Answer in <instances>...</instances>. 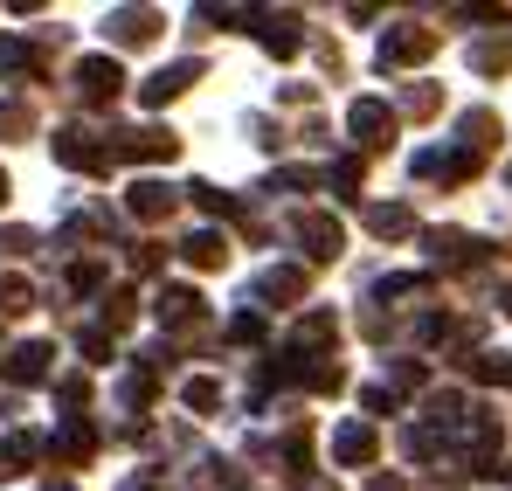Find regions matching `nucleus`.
I'll list each match as a JSON object with an SVG mask.
<instances>
[{
    "label": "nucleus",
    "mask_w": 512,
    "mask_h": 491,
    "mask_svg": "<svg viewBox=\"0 0 512 491\" xmlns=\"http://www.w3.org/2000/svg\"><path fill=\"white\" fill-rule=\"evenodd\" d=\"M346 125H353L360 146H388V139H395V111H388L381 97H360V104L346 111Z\"/></svg>",
    "instance_id": "nucleus-1"
},
{
    "label": "nucleus",
    "mask_w": 512,
    "mask_h": 491,
    "mask_svg": "<svg viewBox=\"0 0 512 491\" xmlns=\"http://www.w3.org/2000/svg\"><path fill=\"white\" fill-rule=\"evenodd\" d=\"M118 83H125V70H118L111 56H90V63H77V90H84L90 104H111V97H118Z\"/></svg>",
    "instance_id": "nucleus-2"
},
{
    "label": "nucleus",
    "mask_w": 512,
    "mask_h": 491,
    "mask_svg": "<svg viewBox=\"0 0 512 491\" xmlns=\"http://www.w3.org/2000/svg\"><path fill=\"white\" fill-rule=\"evenodd\" d=\"M298 243H305V256H319V263H326V256H340V222H333V215H298Z\"/></svg>",
    "instance_id": "nucleus-3"
},
{
    "label": "nucleus",
    "mask_w": 512,
    "mask_h": 491,
    "mask_svg": "<svg viewBox=\"0 0 512 491\" xmlns=\"http://www.w3.org/2000/svg\"><path fill=\"white\" fill-rule=\"evenodd\" d=\"M429 49H436V35H429V28H402V35H388V42H381V70H388V63H423Z\"/></svg>",
    "instance_id": "nucleus-4"
},
{
    "label": "nucleus",
    "mask_w": 512,
    "mask_h": 491,
    "mask_svg": "<svg viewBox=\"0 0 512 491\" xmlns=\"http://www.w3.org/2000/svg\"><path fill=\"white\" fill-rule=\"evenodd\" d=\"M194 77H201V63H173V70H153L139 97H146V104H167V97H180V90H187Z\"/></svg>",
    "instance_id": "nucleus-5"
},
{
    "label": "nucleus",
    "mask_w": 512,
    "mask_h": 491,
    "mask_svg": "<svg viewBox=\"0 0 512 491\" xmlns=\"http://www.w3.org/2000/svg\"><path fill=\"white\" fill-rule=\"evenodd\" d=\"M49 360H56V353H49L42 339H28V346H14V353H7V374H14V381H42V374H49Z\"/></svg>",
    "instance_id": "nucleus-6"
},
{
    "label": "nucleus",
    "mask_w": 512,
    "mask_h": 491,
    "mask_svg": "<svg viewBox=\"0 0 512 491\" xmlns=\"http://www.w3.org/2000/svg\"><path fill=\"white\" fill-rule=\"evenodd\" d=\"M333 457H340V464H367V457H374V429H367V422H346L340 436H333Z\"/></svg>",
    "instance_id": "nucleus-7"
},
{
    "label": "nucleus",
    "mask_w": 512,
    "mask_h": 491,
    "mask_svg": "<svg viewBox=\"0 0 512 491\" xmlns=\"http://www.w3.org/2000/svg\"><path fill=\"white\" fill-rule=\"evenodd\" d=\"M194 270H215V263H229V236H215V229H201V236H187V249H180Z\"/></svg>",
    "instance_id": "nucleus-8"
},
{
    "label": "nucleus",
    "mask_w": 512,
    "mask_h": 491,
    "mask_svg": "<svg viewBox=\"0 0 512 491\" xmlns=\"http://www.w3.org/2000/svg\"><path fill=\"white\" fill-rule=\"evenodd\" d=\"M167 208H173V194L160 180H139V187H132V215H139V222H160Z\"/></svg>",
    "instance_id": "nucleus-9"
},
{
    "label": "nucleus",
    "mask_w": 512,
    "mask_h": 491,
    "mask_svg": "<svg viewBox=\"0 0 512 491\" xmlns=\"http://www.w3.org/2000/svg\"><path fill=\"white\" fill-rule=\"evenodd\" d=\"M35 63H42V56H35L28 42H14V35L0 42V77H35Z\"/></svg>",
    "instance_id": "nucleus-10"
},
{
    "label": "nucleus",
    "mask_w": 512,
    "mask_h": 491,
    "mask_svg": "<svg viewBox=\"0 0 512 491\" xmlns=\"http://www.w3.org/2000/svg\"><path fill=\"white\" fill-rule=\"evenodd\" d=\"M263 42H270L277 56H291V49H298V21H291V14H270V21H263Z\"/></svg>",
    "instance_id": "nucleus-11"
},
{
    "label": "nucleus",
    "mask_w": 512,
    "mask_h": 491,
    "mask_svg": "<svg viewBox=\"0 0 512 491\" xmlns=\"http://www.w3.org/2000/svg\"><path fill=\"white\" fill-rule=\"evenodd\" d=\"M367 229H374V236H409V229H416V215H409V208H374V215H367Z\"/></svg>",
    "instance_id": "nucleus-12"
},
{
    "label": "nucleus",
    "mask_w": 512,
    "mask_h": 491,
    "mask_svg": "<svg viewBox=\"0 0 512 491\" xmlns=\"http://www.w3.org/2000/svg\"><path fill=\"white\" fill-rule=\"evenodd\" d=\"M298 291H305L298 270H270V277H263V298H298Z\"/></svg>",
    "instance_id": "nucleus-13"
},
{
    "label": "nucleus",
    "mask_w": 512,
    "mask_h": 491,
    "mask_svg": "<svg viewBox=\"0 0 512 491\" xmlns=\"http://www.w3.org/2000/svg\"><path fill=\"white\" fill-rule=\"evenodd\" d=\"M215 402H222L215 381H187V409H215Z\"/></svg>",
    "instance_id": "nucleus-14"
},
{
    "label": "nucleus",
    "mask_w": 512,
    "mask_h": 491,
    "mask_svg": "<svg viewBox=\"0 0 512 491\" xmlns=\"http://www.w3.org/2000/svg\"><path fill=\"white\" fill-rule=\"evenodd\" d=\"M0 132H28V111L21 104H0Z\"/></svg>",
    "instance_id": "nucleus-15"
},
{
    "label": "nucleus",
    "mask_w": 512,
    "mask_h": 491,
    "mask_svg": "<svg viewBox=\"0 0 512 491\" xmlns=\"http://www.w3.org/2000/svg\"><path fill=\"white\" fill-rule=\"evenodd\" d=\"M77 346H84L90 360H104V353H111V332H84V339H77Z\"/></svg>",
    "instance_id": "nucleus-16"
},
{
    "label": "nucleus",
    "mask_w": 512,
    "mask_h": 491,
    "mask_svg": "<svg viewBox=\"0 0 512 491\" xmlns=\"http://www.w3.org/2000/svg\"><path fill=\"white\" fill-rule=\"evenodd\" d=\"M0 201H7V173H0Z\"/></svg>",
    "instance_id": "nucleus-17"
},
{
    "label": "nucleus",
    "mask_w": 512,
    "mask_h": 491,
    "mask_svg": "<svg viewBox=\"0 0 512 491\" xmlns=\"http://www.w3.org/2000/svg\"><path fill=\"white\" fill-rule=\"evenodd\" d=\"M506 312H512V284H506Z\"/></svg>",
    "instance_id": "nucleus-18"
},
{
    "label": "nucleus",
    "mask_w": 512,
    "mask_h": 491,
    "mask_svg": "<svg viewBox=\"0 0 512 491\" xmlns=\"http://www.w3.org/2000/svg\"><path fill=\"white\" fill-rule=\"evenodd\" d=\"M49 491H70V485H49Z\"/></svg>",
    "instance_id": "nucleus-19"
}]
</instances>
